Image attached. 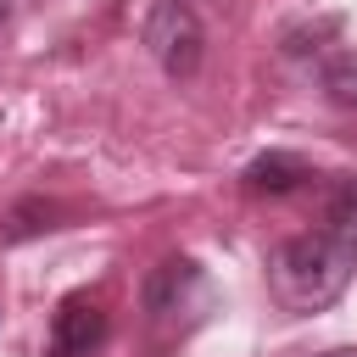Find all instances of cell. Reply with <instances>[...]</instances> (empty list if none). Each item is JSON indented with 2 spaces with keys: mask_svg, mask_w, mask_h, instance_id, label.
<instances>
[{
  "mask_svg": "<svg viewBox=\"0 0 357 357\" xmlns=\"http://www.w3.org/2000/svg\"><path fill=\"white\" fill-rule=\"evenodd\" d=\"M357 273V178H324V218L307 234H290L268 251V290L284 312H324L346 296Z\"/></svg>",
  "mask_w": 357,
  "mask_h": 357,
  "instance_id": "1",
  "label": "cell"
},
{
  "mask_svg": "<svg viewBox=\"0 0 357 357\" xmlns=\"http://www.w3.org/2000/svg\"><path fill=\"white\" fill-rule=\"evenodd\" d=\"M212 307H218V284L195 257H162L145 273V324L162 340L190 335Z\"/></svg>",
  "mask_w": 357,
  "mask_h": 357,
  "instance_id": "2",
  "label": "cell"
},
{
  "mask_svg": "<svg viewBox=\"0 0 357 357\" xmlns=\"http://www.w3.org/2000/svg\"><path fill=\"white\" fill-rule=\"evenodd\" d=\"M145 50L156 56V67L167 78H195L201 56H206V28L195 17L190 0H156L145 11Z\"/></svg>",
  "mask_w": 357,
  "mask_h": 357,
  "instance_id": "3",
  "label": "cell"
},
{
  "mask_svg": "<svg viewBox=\"0 0 357 357\" xmlns=\"http://www.w3.org/2000/svg\"><path fill=\"white\" fill-rule=\"evenodd\" d=\"M112 340V312L100 296L89 290H73L61 296V307L50 312V340H45V357H100Z\"/></svg>",
  "mask_w": 357,
  "mask_h": 357,
  "instance_id": "4",
  "label": "cell"
},
{
  "mask_svg": "<svg viewBox=\"0 0 357 357\" xmlns=\"http://www.w3.org/2000/svg\"><path fill=\"white\" fill-rule=\"evenodd\" d=\"M240 178H245L251 195H273V201H279V195H296V190L318 184L324 173H318L307 156H296V151H268V156H257Z\"/></svg>",
  "mask_w": 357,
  "mask_h": 357,
  "instance_id": "5",
  "label": "cell"
},
{
  "mask_svg": "<svg viewBox=\"0 0 357 357\" xmlns=\"http://www.w3.org/2000/svg\"><path fill=\"white\" fill-rule=\"evenodd\" d=\"M324 89H329V100L357 106V50H340L324 61Z\"/></svg>",
  "mask_w": 357,
  "mask_h": 357,
  "instance_id": "6",
  "label": "cell"
},
{
  "mask_svg": "<svg viewBox=\"0 0 357 357\" xmlns=\"http://www.w3.org/2000/svg\"><path fill=\"white\" fill-rule=\"evenodd\" d=\"M318 357H357V346H335V351H318Z\"/></svg>",
  "mask_w": 357,
  "mask_h": 357,
  "instance_id": "7",
  "label": "cell"
},
{
  "mask_svg": "<svg viewBox=\"0 0 357 357\" xmlns=\"http://www.w3.org/2000/svg\"><path fill=\"white\" fill-rule=\"evenodd\" d=\"M0 11H6V0H0Z\"/></svg>",
  "mask_w": 357,
  "mask_h": 357,
  "instance_id": "8",
  "label": "cell"
}]
</instances>
